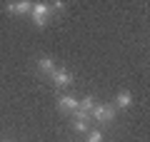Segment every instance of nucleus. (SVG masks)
Returning a JSON list of instances; mask_svg holds the SVG:
<instances>
[{
  "label": "nucleus",
  "instance_id": "20e7f679",
  "mask_svg": "<svg viewBox=\"0 0 150 142\" xmlns=\"http://www.w3.org/2000/svg\"><path fill=\"white\" fill-rule=\"evenodd\" d=\"M73 127L78 132H88L90 130V115H85L83 110H75L73 112Z\"/></svg>",
  "mask_w": 150,
  "mask_h": 142
},
{
  "label": "nucleus",
  "instance_id": "f03ea898",
  "mask_svg": "<svg viewBox=\"0 0 150 142\" xmlns=\"http://www.w3.org/2000/svg\"><path fill=\"white\" fill-rule=\"evenodd\" d=\"M115 105H110V102H105V105H95V110L90 112V120L95 122H112L115 120Z\"/></svg>",
  "mask_w": 150,
  "mask_h": 142
},
{
  "label": "nucleus",
  "instance_id": "7ed1b4c3",
  "mask_svg": "<svg viewBox=\"0 0 150 142\" xmlns=\"http://www.w3.org/2000/svg\"><path fill=\"white\" fill-rule=\"evenodd\" d=\"M48 77L53 80L58 87H68V85H73V72H70V70H65V67H55Z\"/></svg>",
  "mask_w": 150,
  "mask_h": 142
},
{
  "label": "nucleus",
  "instance_id": "9d476101",
  "mask_svg": "<svg viewBox=\"0 0 150 142\" xmlns=\"http://www.w3.org/2000/svg\"><path fill=\"white\" fill-rule=\"evenodd\" d=\"M88 142H103V132L100 130H90L88 132Z\"/></svg>",
  "mask_w": 150,
  "mask_h": 142
},
{
  "label": "nucleus",
  "instance_id": "f257e3e1",
  "mask_svg": "<svg viewBox=\"0 0 150 142\" xmlns=\"http://www.w3.org/2000/svg\"><path fill=\"white\" fill-rule=\"evenodd\" d=\"M30 20L35 22L38 27H45V25H48V20H50V8H48V3H33V8H30Z\"/></svg>",
  "mask_w": 150,
  "mask_h": 142
},
{
  "label": "nucleus",
  "instance_id": "f8f14e48",
  "mask_svg": "<svg viewBox=\"0 0 150 142\" xmlns=\"http://www.w3.org/2000/svg\"><path fill=\"white\" fill-rule=\"evenodd\" d=\"M3 142H8V140H3Z\"/></svg>",
  "mask_w": 150,
  "mask_h": 142
},
{
  "label": "nucleus",
  "instance_id": "39448f33",
  "mask_svg": "<svg viewBox=\"0 0 150 142\" xmlns=\"http://www.w3.org/2000/svg\"><path fill=\"white\" fill-rule=\"evenodd\" d=\"M58 107L63 112H70V115H73V112L78 110V100L70 97V95H58Z\"/></svg>",
  "mask_w": 150,
  "mask_h": 142
},
{
  "label": "nucleus",
  "instance_id": "9b49d317",
  "mask_svg": "<svg viewBox=\"0 0 150 142\" xmlns=\"http://www.w3.org/2000/svg\"><path fill=\"white\" fill-rule=\"evenodd\" d=\"M48 8H53V10H63V3H60V0H55V3H50Z\"/></svg>",
  "mask_w": 150,
  "mask_h": 142
},
{
  "label": "nucleus",
  "instance_id": "1a4fd4ad",
  "mask_svg": "<svg viewBox=\"0 0 150 142\" xmlns=\"http://www.w3.org/2000/svg\"><path fill=\"white\" fill-rule=\"evenodd\" d=\"M38 70H40L43 75H50L55 70V65H53V60H50V58H40V60H38Z\"/></svg>",
  "mask_w": 150,
  "mask_h": 142
},
{
  "label": "nucleus",
  "instance_id": "6e6552de",
  "mask_svg": "<svg viewBox=\"0 0 150 142\" xmlns=\"http://www.w3.org/2000/svg\"><path fill=\"white\" fill-rule=\"evenodd\" d=\"M33 3H28V0H18V3H8V10L10 13H30Z\"/></svg>",
  "mask_w": 150,
  "mask_h": 142
},
{
  "label": "nucleus",
  "instance_id": "0eeeda50",
  "mask_svg": "<svg viewBox=\"0 0 150 142\" xmlns=\"http://www.w3.org/2000/svg\"><path fill=\"white\" fill-rule=\"evenodd\" d=\"M95 105H98V102H95V97H93V95H85V97H83V100L78 102V110H83L85 115H90V112L95 110Z\"/></svg>",
  "mask_w": 150,
  "mask_h": 142
},
{
  "label": "nucleus",
  "instance_id": "423d86ee",
  "mask_svg": "<svg viewBox=\"0 0 150 142\" xmlns=\"http://www.w3.org/2000/svg\"><path fill=\"white\" fill-rule=\"evenodd\" d=\"M133 105V95H130V90H120L118 92V97H115V110H125V107H130Z\"/></svg>",
  "mask_w": 150,
  "mask_h": 142
}]
</instances>
